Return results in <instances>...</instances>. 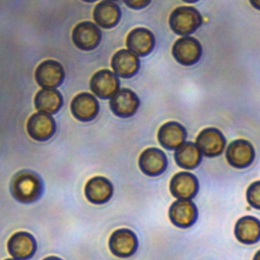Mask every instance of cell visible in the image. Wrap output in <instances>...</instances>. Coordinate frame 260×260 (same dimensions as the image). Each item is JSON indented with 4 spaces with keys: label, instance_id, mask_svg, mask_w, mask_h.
Masks as SVG:
<instances>
[{
    "label": "cell",
    "instance_id": "f546056e",
    "mask_svg": "<svg viewBox=\"0 0 260 260\" xmlns=\"http://www.w3.org/2000/svg\"><path fill=\"white\" fill-rule=\"evenodd\" d=\"M183 1L189 2V3H193V2H196V1H198V0H183Z\"/></svg>",
    "mask_w": 260,
    "mask_h": 260
},
{
    "label": "cell",
    "instance_id": "30bf717a",
    "mask_svg": "<svg viewBox=\"0 0 260 260\" xmlns=\"http://www.w3.org/2000/svg\"><path fill=\"white\" fill-rule=\"evenodd\" d=\"M196 145L202 154L208 157H213L222 153L225 146V138L218 129L209 127L203 129L198 134Z\"/></svg>",
    "mask_w": 260,
    "mask_h": 260
},
{
    "label": "cell",
    "instance_id": "7c38bea8",
    "mask_svg": "<svg viewBox=\"0 0 260 260\" xmlns=\"http://www.w3.org/2000/svg\"><path fill=\"white\" fill-rule=\"evenodd\" d=\"M140 101L137 94L129 88L119 89L110 100L112 112L120 118L133 116L139 108Z\"/></svg>",
    "mask_w": 260,
    "mask_h": 260
},
{
    "label": "cell",
    "instance_id": "2e32d148",
    "mask_svg": "<svg viewBox=\"0 0 260 260\" xmlns=\"http://www.w3.org/2000/svg\"><path fill=\"white\" fill-rule=\"evenodd\" d=\"M111 66L116 75L123 78H130L138 72L140 61L135 53L128 49H122L112 57Z\"/></svg>",
    "mask_w": 260,
    "mask_h": 260
},
{
    "label": "cell",
    "instance_id": "52a82bcc",
    "mask_svg": "<svg viewBox=\"0 0 260 260\" xmlns=\"http://www.w3.org/2000/svg\"><path fill=\"white\" fill-rule=\"evenodd\" d=\"M138 246V241L134 232L128 229L115 231L109 240V248L117 257L127 258L132 256Z\"/></svg>",
    "mask_w": 260,
    "mask_h": 260
},
{
    "label": "cell",
    "instance_id": "6da1fadb",
    "mask_svg": "<svg viewBox=\"0 0 260 260\" xmlns=\"http://www.w3.org/2000/svg\"><path fill=\"white\" fill-rule=\"evenodd\" d=\"M10 191L19 202L31 203L37 201L43 191V183L39 175L31 171H20L11 180Z\"/></svg>",
    "mask_w": 260,
    "mask_h": 260
},
{
    "label": "cell",
    "instance_id": "5b68a950",
    "mask_svg": "<svg viewBox=\"0 0 260 260\" xmlns=\"http://www.w3.org/2000/svg\"><path fill=\"white\" fill-rule=\"evenodd\" d=\"M72 41L75 47L82 51L94 50L102 41L99 26L90 21L77 23L72 30Z\"/></svg>",
    "mask_w": 260,
    "mask_h": 260
},
{
    "label": "cell",
    "instance_id": "9a60e30c",
    "mask_svg": "<svg viewBox=\"0 0 260 260\" xmlns=\"http://www.w3.org/2000/svg\"><path fill=\"white\" fill-rule=\"evenodd\" d=\"M138 164L143 174L155 177L166 171L168 160L162 150L155 147H149L141 152Z\"/></svg>",
    "mask_w": 260,
    "mask_h": 260
},
{
    "label": "cell",
    "instance_id": "ffe728a7",
    "mask_svg": "<svg viewBox=\"0 0 260 260\" xmlns=\"http://www.w3.org/2000/svg\"><path fill=\"white\" fill-rule=\"evenodd\" d=\"M113 191L112 183L102 176L89 179L84 187L86 199L93 204H104L108 202L113 195Z\"/></svg>",
    "mask_w": 260,
    "mask_h": 260
},
{
    "label": "cell",
    "instance_id": "277c9868",
    "mask_svg": "<svg viewBox=\"0 0 260 260\" xmlns=\"http://www.w3.org/2000/svg\"><path fill=\"white\" fill-rule=\"evenodd\" d=\"M26 131L30 138L36 141H47L56 132V122L47 113L37 112L32 114L26 123Z\"/></svg>",
    "mask_w": 260,
    "mask_h": 260
},
{
    "label": "cell",
    "instance_id": "e0dca14e",
    "mask_svg": "<svg viewBox=\"0 0 260 260\" xmlns=\"http://www.w3.org/2000/svg\"><path fill=\"white\" fill-rule=\"evenodd\" d=\"M197 178L188 172L176 174L170 183V190L177 199H192L198 192Z\"/></svg>",
    "mask_w": 260,
    "mask_h": 260
},
{
    "label": "cell",
    "instance_id": "5bb4252c",
    "mask_svg": "<svg viewBox=\"0 0 260 260\" xmlns=\"http://www.w3.org/2000/svg\"><path fill=\"white\" fill-rule=\"evenodd\" d=\"M169 217L175 225L189 228L197 219V207L190 199H178L171 205Z\"/></svg>",
    "mask_w": 260,
    "mask_h": 260
},
{
    "label": "cell",
    "instance_id": "7a4b0ae2",
    "mask_svg": "<svg viewBox=\"0 0 260 260\" xmlns=\"http://www.w3.org/2000/svg\"><path fill=\"white\" fill-rule=\"evenodd\" d=\"M170 26L174 32L180 36H188L194 32L202 23L199 11L193 7H177L170 15Z\"/></svg>",
    "mask_w": 260,
    "mask_h": 260
},
{
    "label": "cell",
    "instance_id": "4fadbf2b",
    "mask_svg": "<svg viewBox=\"0 0 260 260\" xmlns=\"http://www.w3.org/2000/svg\"><path fill=\"white\" fill-rule=\"evenodd\" d=\"M70 110L75 119L81 122L93 120L100 111L98 100L88 92L76 94L70 104Z\"/></svg>",
    "mask_w": 260,
    "mask_h": 260
},
{
    "label": "cell",
    "instance_id": "4316f807",
    "mask_svg": "<svg viewBox=\"0 0 260 260\" xmlns=\"http://www.w3.org/2000/svg\"><path fill=\"white\" fill-rule=\"evenodd\" d=\"M249 1L253 7L260 10V0H249Z\"/></svg>",
    "mask_w": 260,
    "mask_h": 260
},
{
    "label": "cell",
    "instance_id": "d6986e66",
    "mask_svg": "<svg viewBox=\"0 0 260 260\" xmlns=\"http://www.w3.org/2000/svg\"><path fill=\"white\" fill-rule=\"evenodd\" d=\"M186 137V129L180 123L174 121L161 125L157 132L158 142L164 148L169 150H176L185 142Z\"/></svg>",
    "mask_w": 260,
    "mask_h": 260
},
{
    "label": "cell",
    "instance_id": "83f0119b",
    "mask_svg": "<svg viewBox=\"0 0 260 260\" xmlns=\"http://www.w3.org/2000/svg\"><path fill=\"white\" fill-rule=\"evenodd\" d=\"M43 260H62V259L59 258V257H56V256H49V257H46Z\"/></svg>",
    "mask_w": 260,
    "mask_h": 260
},
{
    "label": "cell",
    "instance_id": "7402d4cb",
    "mask_svg": "<svg viewBox=\"0 0 260 260\" xmlns=\"http://www.w3.org/2000/svg\"><path fill=\"white\" fill-rule=\"evenodd\" d=\"M235 236L243 244H254L260 240V220L254 216H243L235 225Z\"/></svg>",
    "mask_w": 260,
    "mask_h": 260
},
{
    "label": "cell",
    "instance_id": "4dcf8cb0",
    "mask_svg": "<svg viewBox=\"0 0 260 260\" xmlns=\"http://www.w3.org/2000/svg\"><path fill=\"white\" fill-rule=\"evenodd\" d=\"M82 1H84V2H94L96 0H82Z\"/></svg>",
    "mask_w": 260,
    "mask_h": 260
},
{
    "label": "cell",
    "instance_id": "44dd1931",
    "mask_svg": "<svg viewBox=\"0 0 260 260\" xmlns=\"http://www.w3.org/2000/svg\"><path fill=\"white\" fill-rule=\"evenodd\" d=\"M92 15L99 26L103 28H112L120 21L121 10L116 3L104 0L94 7Z\"/></svg>",
    "mask_w": 260,
    "mask_h": 260
},
{
    "label": "cell",
    "instance_id": "1f68e13d",
    "mask_svg": "<svg viewBox=\"0 0 260 260\" xmlns=\"http://www.w3.org/2000/svg\"><path fill=\"white\" fill-rule=\"evenodd\" d=\"M5 260H17V259H15V258H8V259H5Z\"/></svg>",
    "mask_w": 260,
    "mask_h": 260
},
{
    "label": "cell",
    "instance_id": "ba28073f",
    "mask_svg": "<svg viewBox=\"0 0 260 260\" xmlns=\"http://www.w3.org/2000/svg\"><path fill=\"white\" fill-rule=\"evenodd\" d=\"M173 56L182 65L190 66L197 63L201 57L200 43L192 37H183L173 46Z\"/></svg>",
    "mask_w": 260,
    "mask_h": 260
},
{
    "label": "cell",
    "instance_id": "f1b7e54d",
    "mask_svg": "<svg viewBox=\"0 0 260 260\" xmlns=\"http://www.w3.org/2000/svg\"><path fill=\"white\" fill-rule=\"evenodd\" d=\"M253 260H260V250L255 254V256H254Z\"/></svg>",
    "mask_w": 260,
    "mask_h": 260
},
{
    "label": "cell",
    "instance_id": "8fae6325",
    "mask_svg": "<svg viewBox=\"0 0 260 260\" xmlns=\"http://www.w3.org/2000/svg\"><path fill=\"white\" fill-rule=\"evenodd\" d=\"M8 253L17 260H28L37 251V242L27 232H16L7 242Z\"/></svg>",
    "mask_w": 260,
    "mask_h": 260
},
{
    "label": "cell",
    "instance_id": "d4e9b609",
    "mask_svg": "<svg viewBox=\"0 0 260 260\" xmlns=\"http://www.w3.org/2000/svg\"><path fill=\"white\" fill-rule=\"evenodd\" d=\"M247 200L252 207L260 209V181H256L248 187Z\"/></svg>",
    "mask_w": 260,
    "mask_h": 260
},
{
    "label": "cell",
    "instance_id": "ac0fdd59",
    "mask_svg": "<svg viewBox=\"0 0 260 260\" xmlns=\"http://www.w3.org/2000/svg\"><path fill=\"white\" fill-rule=\"evenodd\" d=\"M154 36L145 27H136L132 29L126 39V46L128 50L135 53L137 56L148 55L154 47Z\"/></svg>",
    "mask_w": 260,
    "mask_h": 260
},
{
    "label": "cell",
    "instance_id": "8992f818",
    "mask_svg": "<svg viewBox=\"0 0 260 260\" xmlns=\"http://www.w3.org/2000/svg\"><path fill=\"white\" fill-rule=\"evenodd\" d=\"M120 82L115 72L109 69L96 71L90 78V90L101 99H111L119 90Z\"/></svg>",
    "mask_w": 260,
    "mask_h": 260
},
{
    "label": "cell",
    "instance_id": "3957f363",
    "mask_svg": "<svg viewBox=\"0 0 260 260\" xmlns=\"http://www.w3.org/2000/svg\"><path fill=\"white\" fill-rule=\"evenodd\" d=\"M64 77L63 66L52 59L43 61L35 71L36 81L42 88H57L62 84Z\"/></svg>",
    "mask_w": 260,
    "mask_h": 260
},
{
    "label": "cell",
    "instance_id": "603a6c76",
    "mask_svg": "<svg viewBox=\"0 0 260 260\" xmlns=\"http://www.w3.org/2000/svg\"><path fill=\"white\" fill-rule=\"evenodd\" d=\"M63 105V98L56 88H42L35 96V107L38 112L47 114L57 113Z\"/></svg>",
    "mask_w": 260,
    "mask_h": 260
},
{
    "label": "cell",
    "instance_id": "9c48e42d",
    "mask_svg": "<svg viewBox=\"0 0 260 260\" xmlns=\"http://www.w3.org/2000/svg\"><path fill=\"white\" fill-rule=\"evenodd\" d=\"M255 157L253 145L245 139H237L231 142L225 151L228 162L237 169L249 167Z\"/></svg>",
    "mask_w": 260,
    "mask_h": 260
},
{
    "label": "cell",
    "instance_id": "484cf974",
    "mask_svg": "<svg viewBox=\"0 0 260 260\" xmlns=\"http://www.w3.org/2000/svg\"><path fill=\"white\" fill-rule=\"evenodd\" d=\"M124 3L132 9H142L146 7L151 0H123Z\"/></svg>",
    "mask_w": 260,
    "mask_h": 260
},
{
    "label": "cell",
    "instance_id": "d6a6232c",
    "mask_svg": "<svg viewBox=\"0 0 260 260\" xmlns=\"http://www.w3.org/2000/svg\"><path fill=\"white\" fill-rule=\"evenodd\" d=\"M109 1H112V2H115V1H118V0H109Z\"/></svg>",
    "mask_w": 260,
    "mask_h": 260
},
{
    "label": "cell",
    "instance_id": "cb8c5ba5",
    "mask_svg": "<svg viewBox=\"0 0 260 260\" xmlns=\"http://www.w3.org/2000/svg\"><path fill=\"white\" fill-rule=\"evenodd\" d=\"M201 151L194 142H184L175 152L177 165L186 170L195 169L201 161Z\"/></svg>",
    "mask_w": 260,
    "mask_h": 260
}]
</instances>
